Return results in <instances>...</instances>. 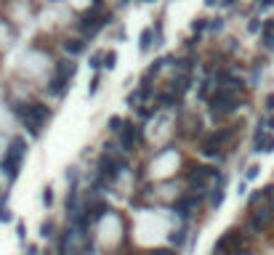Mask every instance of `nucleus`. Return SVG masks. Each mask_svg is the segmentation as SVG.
Listing matches in <instances>:
<instances>
[{"label": "nucleus", "mask_w": 274, "mask_h": 255, "mask_svg": "<svg viewBox=\"0 0 274 255\" xmlns=\"http://www.w3.org/2000/svg\"><path fill=\"white\" fill-rule=\"evenodd\" d=\"M24 154H27V141L22 139V136H16L14 141L8 143V149H5V157L0 160V170H3V175L14 184L19 170H22V160Z\"/></svg>", "instance_id": "nucleus-1"}, {"label": "nucleus", "mask_w": 274, "mask_h": 255, "mask_svg": "<svg viewBox=\"0 0 274 255\" xmlns=\"http://www.w3.org/2000/svg\"><path fill=\"white\" fill-rule=\"evenodd\" d=\"M16 112L22 114L24 128H27L30 133L35 136V139L40 136L43 125L48 122V117H51V112H48V107H45V104H27V107H19Z\"/></svg>", "instance_id": "nucleus-2"}, {"label": "nucleus", "mask_w": 274, "mask_h": 255, "mask_svg": "<svg viewBox=\"0 0 274 255\" xmlns=\"http://www.w3.org/2000/svg\"><path fill=\"white\" fill-rule=\"evenodd\" d=\"M208 104H211V112L216 120L234 112V109H237V88H218L216 93L208 99Z\"/></svg>", "instance_id": "nucleus-3"}, {"label": "nucleus", "mask_w": 274, "mask_h": 255, "mask_svg": "<svg viewBox=\"0 0 274 255\" xmlns=\"http://www.w3.org/2000/svg\"><path fill=\"white\" fill-rule=\"evenodd\" d=\"M274 224V205H266L261 210H253L245 221V234L247 237H258V234H266L269 226Z\"/></svg>", "instance_id": "nucleus-4"}, {"label": "nucleus", "mask_w": 274, "mask_h": 255, "mask_svg": "<svg viewBox=\"0 0 274 255\" xmlns=\"http://www.w3.org/2000/svg\"><path fill=\"white\" fill-rule=\"evenodd\" d=\"M75 72H77V67H75L72 61H59V64H56L54 80L48 83V93H51V96H64V90H67L69 80L75 77Z\"/></svg>", "instance_id": "nucleus-5"}, {"label": "nucleus", "mask_w": 274, "mask_h": 255, "mask_svg": "<svg viewBox=\"0 0 274 255\" xmlns=\"http://www.w3.org/2000/svg\"><path fill=\"white\" fill-rule=\"evenodd\" d=\"M104 24H107V14H104V8H101V0H96L93 3V8L86 11V14L80 16V22H77V27L83 29V35H96Z\"/></svg>", "instance_id": "nucleus-6"}, {"label": "nucleus", "mask_w": 274, "mask_h": 255, "mask_svg": "<svg viewBox=\"0 0 274 255\" xmlns=\"http://www.w3.org/2000/svg\"><path fill=\"white\" fill-rule=\"evenodd\" d=\"M213 178H218V170H213L208 165H197V168H192V173H189V186L202 189L208 181H213Z\"/></svg>", "instance_id": "nucleus-7"}, {"label": "nucleus", "mask_w": 274, "mask_h": 255, "mask_svg": "<svg viewBox=\"0 0 274 255\" xmlns=\"http://www.w3.org/2000/svg\"><path fill=\"white\" fill-rule=\"evenodd\" d=\"M141 139V128L139 125H133V122H125L120 130V146H122V152H133V146L139 143Z\"/></svg>", "instance_id": "nucleus-8"}, {"label": "nucleus", "mask_w": 274, "mask_h": 255, "mask_svg": "<svg viewBox=\"0 0 274 255\" xmlns=\"http://www.w3.org/2000/svg\"><path fill=\"white\" fill-rule=\"evenodd\" d=\"M266 125H261L253 136V152H264V154H272L274 152V136L264 130Z\"/></svg>", "instance_id": "nucleus-9"}, {"label": "nucleus", "mask_w": 274, "mask_h": 255, "mask_svg": "<svg viewBox=\"0 0 274 255\" xmlns=\"http://www.w3.org/2000/svg\"><path fill=\"white\" fill-rule=\"evenodd\" d=\"M200 205V197L197 194H186V197H181V199H176V205H173V210H176V215H179V218H189V215H192V210L194 207Z\"/></svg>", "instance_id": "nucleus-10"}, {"label": "nucleus", "mask_w": 274, "mask_h": 255, "mask_svg": "<svg viewBox=\"0 0 274 255\" xmlns=\"http://www.w3.org/2000/svg\"><path fill=\"white\" fill-rule=\"evenodd\" d=\"M218 149H224V146H221L218 133H208L205 139L200 141V152L205 154V157H216V154H218Z\"/></svg>", "instance_id": "nucleus-11"}, {"label": "nucleus", "mask_w": 274, "mask_h": 255, "mask_svg": "<svg viewBox=\"0 0 274 255\" xmlns=\"http://www.w3.org/2000/svg\"><path fill=\"white\" fill-rule=\"evenodd\" d=\"M234 231H237V228H229V231L221 234V239L216 242V245H213V255H229V247H232Z\"/></svg>", "instance_id": "nucleus-12"}, {"label": "nucleus", "mask_w": 274, "mask_h": 255, "mask_svg": "<svg viewBox=\"0 0 274 255\" xmlns=\"http://www.w3.org/2000/svg\"><path fill=\"white\" fill-rule=\"evenodd\" d=\"M261 40H264L266 51H274V19H266L261 27Z\"/></svg>", "instance_id": "nucleus-13"}, {"label": "nucleus", "mask_w": 274, "mask_h": 255, "mask_svg": "<svg viewBox=\"0 0 274 255\" xmlns=\"http://www.w3.org/2000/svg\"><path fill=\"white\" fill-rule=\"evenodd\" d=\"M64 51H67L69 56H80L83 51H86V40H67L64 43Z\"/></svg>", "instance_id": "nucleus-14"}, {"label": "nucleus", "mask_w": 274, "mask_h": 255, "mask_svg": "<svg viewBox=\"0 0 274 255\" xmlns=\"http://www.w3.org/2000/svg\"><path fill=\"white\" fill-rule=\"evenodd\" d=\"M139 48L144 51V54H147L149 48H152V29H144V32H141V37H139Z\"/></svg>", "instance_id": "nucleus-15"}, {"label": "nucleus", "mask_w": 274, "mask_h": 255, "mask_svg": "<svg viewBox=\"0 0 274 255\" xmlns=\"http://www.w3.org/2000/svg\"><path fill=\"white\" fill-rule=\"evenodd\" d=\"M224 205V181L218 184V189L213 192V197H211V207H221Z\"/></svg>", "instance_id": "nucleus-16"}, {"label": "nucleus", "mask_w": 274, "mask_h": 255, "mask_svg": "<svg viewBox=\"0 0 274 255\" xmlns=\"http://www.w3.org/2000/svg\"><path fill=\"white\" fill-rule=\"evenodd\" d=\"M171 85H173V90H176V93H184V90L189 88V75H181L179 80H173Z\"/></svg>", "instance_id": "nucleus-17"}, {"label": "nucleus", "mask_w": 274, "mask_h": 255, "mask_svg": "<svg viewBox=\"0 0 274 255\" xmlns=\"http://www.w3.org/2000/svg\"><path fill=\"white\" fill-rule=\"evenodd\" d=\"M115 64H117V54H115V51L104 54V69H115Z\"/></svg>", "instance_id": "nucleus-18"}, {"label": "nucleus", "mask_w": 274, "mask_h": 255, "mask_svg": "<svg viewBox=\"0 0 274 255\" xmlns=\"http://www.w3.org/2000/svg\"><path fill=\"white\" fill-rule=\"evenodd\" d=\"M184 239H186V228H179V231H173V237H171V242H173L176 247L184 245Z\"/></svg>", "instance_id": "nucleus-19"}, {"label": "nucleus", "mask_w": 274, "mask_h": 255, "mask_svg": "<svg viewBox=\"0 0 274 255\" xmlns=\"http://www.w3.org/2000/svg\"><path fill=\"white\" fill-rule=\"evenodd\" d=\"M157 104H160V107H173V104H176V96H171V93H160V96H157Z\"/></svg>", "instance_id": "nucleus-20"}, {"label": "nucleus", "mask_w": 274, "mask_h": 255, "mask_svg": "<svg viewBox=\"0 0 274 255\" xmlns=\"http://www.w3.org/2000/svg\"><path fill=\"white\" fill-rule=\"evenodd\" d=\"M122 125H125V120H122V117H112V120H109V130H115V133H120Z\"/></svg>", "instance_id": "nucleus-21"}, {"label": "nucleus", "mask_w": 274, "mask_h": 255, "mask_svg": "<svg viewBox=\"0 0 274 255\" xmlns=\"http://www.w3.org/2000/svg\"><path fill=\"white\" fill-rule=\"evenodd\" d=\"M54 231H56V226L51 224V221H48V224H43V226H40V237H45V239H48V237H54Z\"/></svg>", "instance_id": "nucleus-22"}, {"label": "nucleus", "mask_w": 274, "mask_h": 255, "mask_svg": "<svg viewBox=\"0 0 274 255\" xmlns=\"http://www.w3.org/2000/svg\"><path fill=\"white\" fill-rule=\"evenodd\" d=\"M51 202H54V189L45 186V189H43V205H45V207H51Z\"/></svg>", "instance_id": "nucleus-23"}, {"label": "nucleus", "mask_w": 274, "mask_h": 255, "mask_svg": "<svg viewBox=\"0 0 274 255\" xmlns=\"http://www.w3.org/2000/svg\"><path fill=\"white\" fill-rule=\"evenodd\" d=\"M205 27H211V24H208V19H194V22H192V29L194 32H202V29H205Z\"/></svg>", "instance_id": "nucleus-24"}, {"label": "nucleus", "mask_w": 274, "mask_h": 255, "mask_svg": "<svg viewBox=\"0 0 274 255\" xmlns=\"http://www.w3.org/2000/svg\"><path fill=\"white\" fill-rule=\"evenodd\" d=\"M0 221H5V224H8V221H14V215H11L8 205H3V202H0Z\"/></svg>", "instance_id": "nucleus-25"}, {"label": "nucleus", "mask_w": 274, "mask_h": 255, "mask_svg": "<svg viewBox=\"0 0 274 255\" xmlns=\"http://www.w3.org/2000/svg\"><path fill=\"white\" fill-rule=\"evenodd\" d=\"M258 173H261V168H258V165H250V168L245 170V181H253Z\"/></svg>", "instance_id": "nucleus-26"}, {"label": "nucleus", "mask_w": 274, "mask_h": 255, "mask_svg": "<svg viewBox=\"0 0 274 255\" xmlns=\"http://www.w3.org/2000/svg\"><path fill=\"white\" fill-rule=\"evenodd\" d=\"M101 67H104V56L96 54L93 58H91V69H101Z\"/></svg>", "instance_id": "nucleus-27"}, {"label": "nucleus", "mask_w": 274, "mask_h": 255, "mask_svg": "<svg viewBox=\"0 0 274 255\" xmlns=\"http://www.w3.org/2000/svg\"><path fill=\"white\" fill-rule=\"evenodd\" d=\"M99 85H101V80H99V77H93V80H91V85H88V96H96Z\"/></svg>", "instance_id": "nucleus-28"}, {"label": "nucleus", "mask_w": 274, "mask_h": 255, "mask_svg": "<svg viewBox=\"0 0 274 255\" xmlns=\"http://www.w3.org/2000/svg\"><path fill=\"white\" fill-rule=\"evenodd\" d=\"M149 255H179V250H171V247H160V250H152Z\"/></svg>", "instance_id": "nucleus-29"}, {"label": "nucleus", "mask_w": 274, "mask_h": 255, "mask_svg": "<svg viewBox=\"0 0 274 255\" xmlns=\"http://www.w3.org/2000/svg\"><path fill=\"white\" fill-rule=\"evenodd\" d=\"M266 112H274V93H269V96H266Z\"/></svg>", "instance_id": "nucleus-30"}, {"label": "nucleus", "mask_w": 274, "mask_h": 255, "mask_svg": "<svg viewBox=\"0 0 274 255\" xmlns=\"http://www.w3.org/2000/svg\"><path fill=\"white\" fill-rule=\"evenodd\" d=\"M261 27H264V24H258V19H253V22L247 24V29H250V32H258Z\"/></svg>", "instance_id": "nucleus-31"}, {"label": "nucleus", "mask_w": 274, "mask_h": 255, "mask_svg": "<svg viewBox=\"0 0 274 255\" xmlns=\"http://www.w3.org/2000/svg\"><path fill=\"white\" fill-rule=\"evenodd\" d=\"M211 29H221V19H213V22H211Z\"/></svg>", "instance_id": "nucleus-32"}, {"label": "nucleus", "mask_w": 274, "mask_h": 255, "mask_svg": "<svg viewBox=\"0 0 274 255\" xmlns=\"http://www.w3.org/2000/svg\"><path fill=\"white\" fill-rule=\"evenodd\" d=\"M274 5V0H261V8H272Z\"/></svg>", "instance_id": "nucleus-33"}, {"label": "nucleus", "mask_w": 274, "mask_h": 255, "mask_svg": "<svg viewBox=\"0 0 274 255\" xmlns=\"http://www.w3.org/2000/svg\"><path fill=\"white\" fill-rule=\"evenodd\" d=\"M221 3H224V5H234L237 0H221Z\"/></svg>", "instance_id": "nucleus-34"}, {"label": "nucleus", "mask_w": 274, "mask_h": 255, "mask_svg": "<svg viewBox=\"0 0 274 255\" xmlns=\"http://www.w3.org/2000/svg\"><path fill=\"white\" fill-rule=\"evenodd\" d=\"M205 3H208V5H216V3H218V0H205Z\"/></svg>", "instance_id": "nucleus-35"}, {"label": "nucleus", "mask_w": 274, "mask_h": 255, "mask_svg": "<svg viewBox=\"0 0 274 255\" xmlns=\"http://www.w3.org/2000/svg\"><path fill=\"white\" fill-rule=\"evenodd\" d=\"M269 128H272V130H274V117H272V120H269Z\"/></svg>", "instance_id": "nucleus-36"}, {"label": "nucleus", "mask_w": 274, "mask_h": 255, "mask_svg": "<svg viewBox=\"0 0 274 255\" xmlns=\"http://www.w3.org/2000/svg\"><path fill=\"white\" fill-rule=\"evenodd\" d=\"M144 3H154V0H144Z\"/></svg>", "instance_id": "nucleus-37"}]
</instances>
